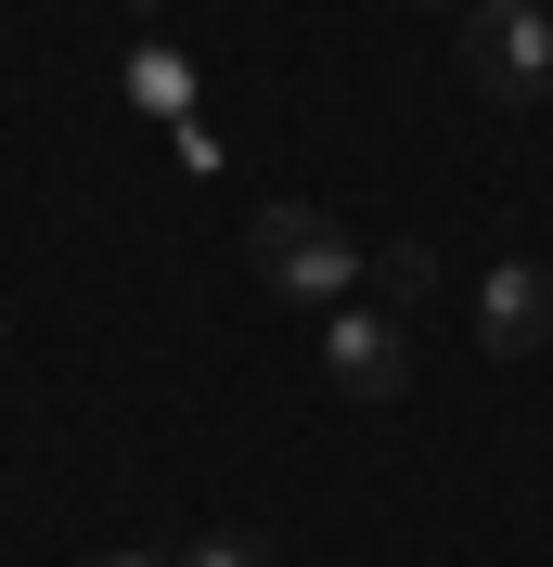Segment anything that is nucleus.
Wrapping results in <instances>:
<instances>
[{"label":"nucleus","mask_w":553,"mask_h":567,"mask_svg":"<svg viewBox=\"0 0 553 567\" xmlns=\"http://www.w3.org/2000/svg\"><path fill=\"white\" fill-rule=\"evenodd\" d=\"M463 78H477L489 104H553V13L541 0H489L477 27H463Z\"/></svg>","instance_id":"nucleus-2"},{"label":"nucleus","mask_w":553,"mask_h":567,"mask_svg":"<svg viewBox=\"0 0 553 567\" xmlns=\"http://www.w3.org/2000/svg\"><path fill=\"white\" fill-rule=\"evenodd\" d=\"M477 349H502V361L553 349V271L541 258H502V271L477 284Z\"/></svg>","instance_id":"nucleus-4"},{"label":"nucleus","mask_w":553,"mask_h":567,"mask_svg":"<svg viewBox=\"0 0 553 567\" xmlns=\"http://www.w3.org/2000/svg\"><path fill=\"white\" fill-rule=\"evenodd\" d=\"M244 258H258V284H271V297H310V310H347V297H361V271H374V258L347 246L322 207H258Z\"/></svg>","instance_id":"nucleus-1"},{"label":"nucleus","mask_w":553,"mask_h":567,"mask_svg":"<svg viewBox=\"0 0 553 567\" xmlns=\"http://www.w3.org/2000/svg\"><path fill=\"white\" fill-rule=\"evenodd\" d=\"M322 374H335L347 400H399L413 388V322L386 310V297H347V310L322 322Z\"/></svg>","instance_id":"nucleus-3"},{"label":"nucleus","mask_w":553,"mask_h":567,"mask_svg":"<svg viewBox=\"0 0 553 567\" xmlns=\"http://www.w3.org/2000/svg\"><path fill=\"white\" fill-rule=\"evenodd\" d=\"M374 297H386V310L438 297V258H425V246H374Z\"/></svg>","instance_id":"nucleus-5"},{"label":"nucleus","mask_w":553,"mask_h":567,"mask_svg":"<svg viewBox=\"0 0 553 567\" xmlns=\"http://www.w3.org/2000/svg\"><path fill=\"white\" fill-rule=\"evenodd\" d=\"M425 13H438V0H425Z\"/></svg>","instance_id":"nucleus-9"},{"label":"nucleus","mask_w":553,"mask_h":567,"mask_svg":"<svg viewBox=\"0 0 553 567\" xmlns=\"http://www.w3.org/2000/svg\"><path fill=\"white\" fill-rule=\"evenodd\" d=\"M91 567H155V555H91Z\"/></svg>","instance_id":"nucleus-8"},{"label":"nucleus","mask_w":553,"mask_h":567,"mask_svg":"<svg viewBox=\"0 0 553 567\" xmlns=\"http://www.w3.org/2000/svg\"><path fill=\"white\" fill-rule=\"evenodd\" d=\"M180 567H271V542H258V529H207Z\"/></svg>","instance_id":"nucleus-7"},{"label":"nucleus","mask_w":553,"mask_h":567,"mask_svg":"<svg viewBox=\"0 0 553 567\" xmlns=\"http://www.w3.org/2000/svg\"><path fill=\"white\" fill-rule=\"evenodd\" d=\"M129 91H142L155 116H180V104H194V78H180V52H142V65H129Z\"/></svg>","instance_id":"nucleus-6"}]
</instances>
